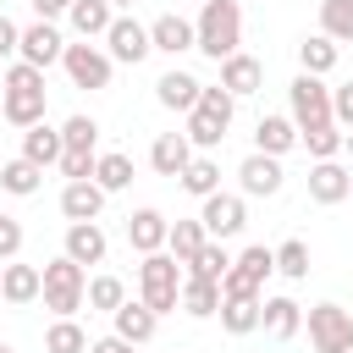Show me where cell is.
<instances>
[{"mask_svg":"<svg viewBox=\"0 0 353 353\" xmlns=\"http://www.w3.org/2000/svg\"><path fill=\"white\" fill-rule=\"evenodd\" d=\"M298 66H303V72H314V77H325V72L336 66V39H325V33L303 39V44H298Z\"/></svg>","mask_w":353,"mask_h":353,"instance_id":"33","label":"cell"},{"mask_svg":"<svg viewBox=\"0 0 353 353\" xmlns=\"http://www.w3.org/2000/svg\"><path fill=\"white\" fill-rule=\"evenodd\" d=\"M105 55H110V61L138 66V61L149 55V28H143L138 17H116V22L105 28Z\"/></svg>","mask_w":353,"mask_h":353,"instance_id":"9","label":"cell"},{"mask_svg":"<svg viewBox=\"0 0 353 353\" xmlns=\"http://www.w3.org/2000/svg\"><path fill=\"white\" fill-rule=\"evenodd\" d=\"M331 121L347 132L353 127V83H342V88H331Z\"/></svg>","mask_w":353,"mask_h":353,"instance_id":"44","label":"cell"},{"mask_svg":"<svg viewBox=\"0 0 353 353\" xmlns=\"http://www.w3.org/2000/svg\"><path fill=\"white\" fill-rule=\"evenodd\" d=\"M17 44H22V28H17L11 17H0V61H11V55H17Z\"/></svg>","mask_w":353,"mask_h":353,"instance_id":"45","label":"cell"},{"mask_svg":"<svg viewBox=\"0 0 353 353\" xmlns=\"http://www.w3.org/2000/svg\"><path fill=\"white\" fill-rule=\"evenodd\" d=\"M33 11H39V22H55V17L72 11V0H33Z\"/></svg>","mask_w":353,"mask_h":353,"instance_id":"46","label":"cell"},{"mask_svg":"<svg viewBox=\"0 0 353 353\" xmlns=\"http://www.w3.org/2000/svg\"><path fill=\"white\" fill-rule=\"evenodd\" d=\"M22 160H33V165H55V160H61V127H50V121L22 127Z\"/></svg>","mask_w":353,"mask_h":353,"instance_id":"26","label":"cell"},{"mask_svg":"<svg viewBox=\"0 0 353 353\" xmlns=\"http://www.w3.org/2000/svg\"><path fill=\"white\" fill-rule=\"evenodd\" d=\"M193 160V143H188V132H160L154 143H149V165L160 171V176H182V165Z\"/></svg>","mask_w":353,"mask_h":353,"instance_id":"20","label":"cell"},{"mask_svg":"<svg viewBox=\"0 0 353 353\" xmlns=\"http://www.w3.org/2000/svg\"><path fill=\"white\" fill-rule=\"evenodd\" d=\"M221 325L232 331V336H248V331H259V298H221Z\"/></svg>","mask_w":353,"mask_h":353,"instance_id":"30","label":"cell"},{"mask_svg":"<svg viewBox=\"0 0 353 353\" xmlns=\"http://www.w3.org/2000/svg\"><path fill=\"white\" fill-rule=\"evenodd\" d=\"M237 182H243V193L248 199H276L281 193V182H287V171H281V160L276 154H248L243 165H237Z\"/></svg>","mask_w":353,"mask_h":353,"instance_id":"11","label":"cell"},{"mask_svg":"<svg viewBox=\"0 0 353 353\" xmlns=\"http://www.w3.org/2000/svg\"><path fill=\"white\" fill-rule=\"evenodd\" d=\"M221 138H226V127L193 105V110H188V143H193V149H221Z\"/></svg>","mask_w":353,"mask_h":353,"instance_id":"38","label":"cell"},{"mask_svg":"<svg viewBox=\"0 0 353 353\" xmlns=\"http://www.w3.org/2000/svg\"><path fill=\"white\" fill-rule=\"evenodd\" d=\"M94 160H99V149H61V176L66 182H77V176H94Z\"/></svg>","mask_w":353,"mask_h":353,"instance_id":"42","label":"cell"},{"mask_svg":"<svg viewBox=\"0 0 353 353\" xmlns=\"http://www.w3.org/2000/svg\"><path fill=\"white\" fill-rule=\"evenodd\" d=\"M88 353H132V342H121V336L110 331V336H99V342H88Z\"/></svg>","mask_w":353,"mask_h":353,"instance_id":"47","label":"cell"},{"mask_svg":"<svg viewBox=\"0 0 353 353\" xmlns=\"http://www.w3.org/2000/svg\"><path fill=\"white\" fill-rule=\"evenodd\" d=\"M199 88H204L199 77H188V72H176V66H171V72H160L154 99H160L165 110H193V105H199Z\"/></svg>","mask_w":353,"mask_h":353,"instance_id":"23","label":"cell"},{"mask_svg":"<svg viewBox=\"0 0 353 353\" xmlns=\"http://www.w3.org/2000/svg\"><path fill=\"white\" fill-rule=\"evenodd\" d=\"M298 143H303V149H309L314 160H336V154H342V127H336V121L303 127V132H298Z\"/></svg>","mask_w":353,"mask_h":353,"instance_id":"34","label":"cell"},{"mask_svg":"<svg viewBox=\"0 0 353 353\" xmlns=\"http://www.w3.org/2000/svg\"><path fill=\"white\" fill-rule=\"evenodd\" d=\"M342 149H347V154H353V127H347V132H342Z\"/></svg>","mask_w":353,"mask_h":353,"instance_id":"48","label":"cell"},{"mask_svg":"<svg viewBox=\"0 0 353 353\" xmlns=\"http://www.w3.org/2000/svg\"><path fill=\"white\" fill-rule=\"evenodd\" d=\"M232 270V254H226V243H215V237H204V248L188 259V276H204V281H221Z\"/></svg>","mask_w":353,"mask_h":353,"instance_id":"31","label":"cell"},{"mask_svg":"<svg viewBox=\"0 0 353 353\" xmlns=\"http://www.w3.org/2000/svg\"><path fill=\"white\" fill-rule=\"evenodd\" d=\"M176 182H182V188H188L193 199H210V193L221 188V165H215L210 154H193V160L182 165V176H176Z\"/></svg>","mask_w":353,"mask_h":353,"instance_id":"29","label":"cell"},{"mask_svg":"<svg viewBox=\"0 0 353 353\" xmlns=\"http://www.w3.org/2000/svg\"><path fill=\"white\" fill-rule=\"evenodd\" d=\"M176 309H182V314H193V320H210V314L221 309V281H204V276H182Z\"/></svg>","mask_w":353,"mask_h":353,"instance_id":"21","label":"cell"},{"mask_svg":"<svg viewBox=\"0 0 353 353\" xmlns=\"http://www.w3.org/2000/svg\"><path fill=\"white\" fill-rule=\"evenodd\" d=\"M287 105H292V121H298V132H303V127H320V121H331V88H325L314 72H298V77L287 83Z\"/></svg>","mask_w":353,"mask_h":353,"instance_id":"6","label":"cell"},{"mask_svg":"<svg viewBox=\"0 0 353 353\" xmlns=\"http://www.w3.org/2000/svg\"><path fill=\"white\" fill-rule=\"evenodd\" d=\"M83 303L110 314V309H121V303H127V281H121V276H94V281L83 287Z\"/></svg>","mask_w":353,"mask_h":353,"instance_id":"36","label":"cell"},{"mask_svg":"<svg viewBox=\"0 0 353 353\" xmlns=\"http://www.w3.org/2000/svg\"><path fill=\"white\" fill-rule=\"evenodd\" d=\"M149 50H160V55H182V50H193V22L176 17V11L154 17V22H149Z\"/></svg>","mask_w":353,"mask_h":353,"instance_id":"18","label":"cell"},{"mask_svg":"<svg viewBox=\"0 0 353 353\" xmlns=\"http://www.w3.org/2000/svg\"><path fill=\"white\" fill-rule=\"evenodd\" d=\"M320 33L336 44H353V0H320Z\"/></svg>","mask_w":353,"mask_h":353,"instance_id":"32","label":"cell"},{"mask_svg":"<svg viewBox=\"0 0 353 353\" xmlns=\"http://www.w3.org/2000/svg\"><path fill=\"white\" fill-rule=\"evenodd\" d=\"M61 50H66V39H61V28L55 22H28L22 28V44H17V61H28V66H55L61 61Z\"/></svg>","mask_w":353,"mask_h":353,"instance_id":"10","label":"cell"},{"mask_svg":"<svg viewBox=\"0 0 353 353\" xmlns=\"http://www.w3.org/2000/svg\"><path fill=\"white\" fill-rule=\"evenodd\" d=\"M110 6H138V0H110Z\"/></svg>","mask_w":353,"mask_h":353,"instance_id":"49","label":"cell"},{"mask_svg":"<svg viewBox=\"0 0 353 353\" xmlns=\"http://www.w3.org/2000/svg\"><path fill=\"white\" fill-rule=\"evenodd\" d=\"M165 215L160 210H132L127 215V243L138 248V254H154V248H165Z\"/></svg>","mask_w":353,"mask_h":353,"instance_id":"25","label":"cell"},{"mask_svg":"<svg viewBox=\"0 0 353 353\" xmlns=\"http://www.w3.org/2000/svg\"><path fill=\"white\" fill-rule=\"evenodd\" d=\"M105 254H110V237L99 221H66V259L88 270V265H105Z\"/></svg>","mask_w":353,"mask_h":353,"instance_id":"12","label":"cell"},{"mask_svg":"<svg viewBox=\"0 0 353 353\" xmlns=\"http://www.w3.org/2000/svg\"><path fill=\"white\" fill-rule=\"evenodd\" d=\"M39 276H44L39 298H44V309H50L55 320H61V314H77V309H83V287H88V270H83L77 259H66V254H61V259H50V265H44Z\"/></svg>","mask_w":353,"mask_h":353,"instance_id":"3","label":"cell"},{"mask_svg":"<svg viewBox=\"0 0 353 353\" xmlns=\"http://www.w3.org/2000/svg\"><path fill=\"white\" fill-rule=\"evenodd\" d=\"M39 287H44V276H39V265H17V259H6L0 265V298L6 303H33L39 298Z\"/></svg>","mask_w":353,"mask_h":353,"instance_id":"19","label":"cell"},{"mask_svg":"<svg viewBox=\"0 0 353 353\" xmlns=\"http://www.w3.org/2000/svg\"><path fill=\"white\" fill-rule=\"evenodd\" d=\"M199 110H204V116H215L221 127H232V116H237V99H232L221 83H210V88H199Z\"/></svg>","mask_w":353,"mask_h":353,"instance_id":"41","label":"cell"},{"mask_svg":"<svg viewBox=\"0 0 353 353\" xmlns=\"http://www.w3.org/2000/svg\"><path fill=\"white\" fill-rule=\"evenodd\" d=\"M99 210H105V188L94 176H77V182L61 188V215L66 221H99Z\"/></svg>","mask_w":353,"mask_h":353,"instance_id":"15","label":"cell"},{"mask_svg":"<svg viewBox=\"0 0 353 353\" xmlns=\"http://www.w3.org/2000/svg\"><path fill=\"white\" fill-rule=\"evenodd\" d=\"M259 325H265V336L292 342V336L303 331V309H298L292 298H259Z\"/></svg>","mask_w":353,"mask_h":353,"instance_id":"17","label":"cell"},{"mask_svg":"<svg viewBox=\"0 0 353 353\" xmlns=\"http://www.w3.org/2000/svg\"><path fill=\"white\" fill-rule=\"evenodd\" d=\"M0 353H17V347H11V342H0Z\"/></svg>","mask_w":353,"mask_h":353,"instance_id":"50","label":"cell"},{"mask_svg":"<svg viewBox=\"0 0 353 353\" xmlns=\"http://www.w3.org/2000/svg\"><path fill=\"white\" fill-rule=\"evenodd\" d=\"M66 22H72L77 39H105V28L116 22V6H110V0H72Z\"/></svg>","mask_w":353,"mask_h":353,"instance_id":"22","label":"cell"},{"mask_svg":"<svg viewBox=\"0 0 353 353\" xmlns=\"http://www.w3.org/2000/svg\"><path fill=\"white\" fill-rule=\"evenodd\" d=\"M353 193V171L342 160H314L309 165V199L314 204H342Z\"/></svg>","mask_w":353,"mask_h":353,"instance_id":"13","label":"cell"},{"mask_svg":"<svg viewBox=\"0 0 353 353\" xmlns=\"http://www.w3.org/2000/svg\"><path fill=\"white\" fill-rule=\"evenodd\" d=\"M259 83H265V66H259L254 55L232 50V55L221 61V88H226L232 99H243V94H259Z\"/></svg>","mask_w":353,"mask_h":353,"instance_id":"16","label":"cell"},{"mask_svg":"<svg viewBox=\"0 0 353 353\" xmlns=\"http://www.w3.org/2000/svg\"><path fill=\"white\" fill-rule=\"evenodd\" d=\"M0 188H6V193H17V199H33V193L44 188V165H33V160H22V154H17V160H6V165H0Z\"/></svg>","mask_w":353,"mask_h":353,"instance_id":"27","label":"cell"},{"mask_svg":"<svg viewBox=\"0 0 353 353\" xmlns=\"http://www.w3.org/2000/svg\"><path fill=\"white\" fill-rule=\"evenodd\" d=\"M94 182H99L105 193H121V188L132 182V154H116V149L99 154V160H94Z\"/></svg>","mask_w":353,"mask_h":353,"instance_id":"35","label":"cell"},{"mask_svg":"<svg viewBox=\"0 0 353 353\" xmlns=\"http://www.w3.org/2000/svg\"><path fill=\"white\" fill-rule=\"evenodd\" d=\"M176 292H182V265H176L165 248L143 254V265H138V298H143L154 314H171V309H176Z\"/></svg>","mask_w":353,"mask_h":353,"instance_id":"4","label":"cell"},{"mask_svg":"<svg viewBox=\"0 0 353 353\" xmlns=\"http://www.w3.org/2000/svg\"><path fill=\"white\" fill-rule=\"evenodd\" d=\"M61 149H99V121L94 116H66L61 121Z\"/></svg>","mask_w":353,"mask_h":353,"instance_id":"39","label":"cell"},{"mask_svg":"<svg viewBox=\"0 0 353 353\" xmlns=\"http://www.w3.org/2000/svg\"><path fill=\"white\" fill-rule=\"evenodd\" d=\"M0 116L11 127H33L44 121V72L28 61H11V72L0 77Z\"/></svg>","mask_w":353,"mask_h":353,"instance_id":"2","label":"cell"},{"mask_svg":"<svg viewBox=\"0 0 353 353\" xmlns=\"http://www.w3.org/2000/svg\"><path fill=\"white\" fill-rule=\"evenodd\" d=\"M276 270H281L287 281H303V276H309V243H303V237H287V243L276 248Z\"/></svg>","mask_w":353,"mask_h":353,"instance_id":"40","label":"cell"},{"mask_svg":"<svg viewBox=\"0 0 353 353\" xmlns=\"http://www.w3.org/2000/svg\"><path fill=\"white\" fill-rule=\"evenodd\" d=\"M292 143H298V121L292 116H259V127H254V149L259 154H276L281 160Z\"/></svg>","mask_w":353,"mask_h":353,"instance_id":"24","label":"cell"},{"mask_svg":"<svg viewBox=\"0 0 353 353\" xmlns=\"http://www.w3.org/2000/svg\"><path fill=\"white\" fill-rule=\"evenodd\" d=\"M237 44H243V6L237 0H199L193 50H204L210 61H226Z\"/></svg>","mask_w":353,"mask_h":353,"instance_id":"1","label":"cell"},{"mask_svg":"<svg viewBox=\"0 0 353 353\" xmlns=\"http://www.w3.org/2000/svg\"><path fill=\"white\" fill-rule=\"evenodd\" d=\"M199 248H204V221H199V215H193V221H171V226H165V254H171L176 265H188Z\"/></svg>","mask_w":353,"mask_h":353,"instance_id":"28","label":"cell"},{"mask_svg":"<svg viewBox=\"0 0 353 353\" xmlns=\"http://www.w3.org/2000/svg\"><path fill=\"white\" fill-rule=\"evenodd\" d=\"M199 221H204V237L226 243V237H237V232L248 226V210H243V199H237V193H221V188H215V193L204 199Z\"/></svg>","mask_w":353,"mask_h":353,"instance_id":"8","label":"cell"},{"mask_svg":"<svg viewBox=\"0 0 353 353\" xmlns=\"http://www.w3.org/2000/svg\"><path fill=\"white\" fill-rule=\"evenodd\" d=\"M110 320H116V336H121V342H132V347L154 342V331H160V314H154L143 298H138V303L127 298L121 309H110Z\"/></svg>","mask_w":353,"mask_h":353,"instance_id":"14","label":"cell"},{"mask_svg":"<svg viewBox=\"0 0 353 353\" xmlns=\"http://www.w3.org/2000/svg\"><path fill=\"white\" fill-rule=\"evenodd\" d=\"M309 342H314V353H353V314L342 303H314L309 309Z\"/></svg>","mask_w":353,"mask_h":353,"instance_id":"5","label":"cell"},{"mask_svg":"<svg viewBox=\"0 0 353 353\" xmlns=\"http://www.w3.org/2000/svg\"><path fill=\"white\" fill-rule=\"evenodd\" d=\"M61 66H66V77H72L77 88H110V66H116V61H110L99 44L83 39V44H66V50H61Z\"/></svg>","mask_w":353,"mask_h":353,"instance_id":"7","label":"cell"},{"mask_svg":"<svg viewBox=\"0 0 353 353\" xmlns=\"http://www.w3.org/2000/svg\"><path fill=\"white\" fill-rule=\"evenodd\" d=\"M22 254V221L17 215H0V265Z\"/></svg>","mask_w":353,"mask_h":353,"instance_id":"43","label":"cell"},{"mask_svg":"<svg viewBox=\"0 0 353 353\" xmlns=\"http://www.w3.org/2000/svg\"><path fill=\"white\" fill-rule=\"evenodd\" d=\"M44 353H88V336H83V325H77L72 314H61V320L44 331Z\"/></svg>","mask_w":353,"mask_h":353,"instance_id":"37","label":"cell"}]
</instances>
